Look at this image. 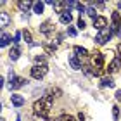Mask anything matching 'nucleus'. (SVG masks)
<instances>
[{"label": "nucleus", "mask_w": 121, "mask_h": 121, "mask_svg": "<svg viewBox=\"0 0 121 121\" xmlns=\"http://www.w3.org/2000/svg\"><path fill=\"white\" fill-rule=\"evenodd\" d=\"M119 66H121V62H119V59L116 57L111 64L107 66V73H114V71H118V69H119Z\"/></svg>", "instance_id": "obj_11"}, {"label": "nucleus", "mask_w": 121, "mask_h": 121, "mask_svg": "<svg viewBox=\"0 0 121 121\" xmlns=\"http://www.w3.org/2000/svg\"><path fill=\"white\" fill-rule=\"evenodd\" d=\"M26 85V80L24 78H21V76H14L12 73H10V88L12 90H17L21 88V86H24Z\"/></svg>", "instance_id": "obj_6"}, {"label": "nucleus", "mask_w": 121, "mask_h": 121, "mask_svg": "<svg viewBox=\"0 0 121 121\" xmlns=\"http://www.w3.org/2000/svg\"><path fill=\"white\" fill-rule=\"evenodd\" d=\"M10 102H12V106H16V107H21L24 104V97L14 93V95H10Z\"/></svg>", "instance_id": "obj_8"}, {"label": "nucleus", "mask_w": 121, "mask_h": 121, "mask_svg": "<svg viewBox=\"0 0 121 121\" xmlns=\"http://www.w3.org/2000/svg\"><path fill=\"white\" fill-rule=\"evenodd\" d=\"M118 59H119V62H121V43L118 45Z\"/></svg>", "instance_id": "obj_30"}, {"label": "nucleus", "mask_w": 121, "mask_h": 121, "mask_svg": "<svg viewBox=\"0 0 121 121\" xmlns=\"http://www.w3.org/2000/svg\"><path fill=\"white\" fill-rule=\"evenodd\" d=\"M69 64H71V68H73V69H83L81 62H80V60L76 59L74 56H71V59H69Z\"/></svg>", "instance_id": "obj_13"}, {"label": "nucleus", "mask_w": 121, "mask_h": 121, "mask_svg": "<svg viewBox=\"0 0 121 121\" xmlns=\"http://www.w3.org/2000/svg\"><path fill=\"white\" fill-rule=\"evenodd\" d=\"M19 36H21V33H16V35H14V43L19 42Z\"/></svg>", "instance_id": "obj_31"}, {"label": "nucleus", "mask_w": 121, "mask_h": 121, "mask_svg": "<svg viewBox=\"0 0 121 121\" xmlns=\"http://www.w3.org/2000/svg\"><path fill=\"white\" fill-rule=\"evenodd\" d=\"M112 118H114V119H119V107H118V106L112 107Z\"/></svg>", "instance_id": "obj_24"}, {"label": "nucleus", "mask_w": 121, "mask_h": 121, "mask_svg": "<svg viewBox=\"0 0 121 121\" xmlns=\"http://www.w3.org/2000/svg\"><path fill=\"white\" fill-rule=\"evenodd\" d=\"M17 7L21 10H28L30 7H33V2H30V0H21V2H17Z\"/></svg>", "instance_id": "obj_14"}, {"label": "nucleus", "mask_w": 121, "mask_h": 121, "mask_svg": "<svg viewBox=\"0 0 121 121\" xmlns=\"http://www.w3.org/2000/svg\"><path fill=\"white\" fill-rule=\"evenodd\" d=\"M76 9L80 10V14H81V12H86V9H85V5H83V4H76Z\"/></svg>", "instance_id": "obj_26"}, {"label": "nucleus", "mask_w": 121, "mask_h": 121, "mask_svg": "<svg viewBox=\"0 0 121 121\" xmlns=\"http://www.w3.org/2000/svg\"><path fill=\"white\" fill-rule=\"evenodd\" d=\"M43 2H35L33 4V10H35V14H42L43 12Z\"/></svg>", "instance_id": "obj_17"}, {"label": "nucleus", "mask_w": 121, "mask_h": 121, "mask_svg": "<svg viewBox=\"0 0 121 121\" xmlns=\"http://www.w3.org/2000/svg\"><path fill=\"white\" fill-rule=\"evenodd\" d=\"M35 121H50V119H47V118H42V116H36V114H35Z\"/></svg>", "instance_id": "obj_28"}, {"label": "nucleus", "mask_w": 121, "mask_h": 121, "mask_svg": "<svg viewBox=\"0 0 121 121\" xmlns=\"http://www.w3.org/2000/svg\"><path fill=\"white\" fill-rule=\"evenodd\" d=\"M59 121H76L73 116H69V114H62V116L59 118Z\"/></svg>", "instance_id": "obj_23"}, {"label": "nucleus", "mask_w": 121, "mask_h": 121, "mask_svg": "<svg viewBox=\"0 0 121 121\" xmlns=\"http://www.w3.org/2000/svg\"><path fill=\"white\" fill-rule=\"evenodd\" d=\"M9 23H10L9 14H7V12H0V26L5 28V26H9Z\"/></svg>", "instance_id": "obj_12"}, {"label": "nucleus", "mask_w": 121, "mask_h": 121, "mask_svg": "<svg viewBox=\"0 0 121 121\" xmlns=\"http://www.w3.org/2000/svg\"><path fill=\"white\" fill-rule=\"evenodd\" d=\"M0 43H2V47H5V45L10 43V36L7 35V33H2V40H0Z\"/></svg>", "instance_id": "obj_19"}, {"label": "nucleus", "mask_w": 121, "mask_h": 121, "mask_svg": "<svg viewBox=\"0 0 121 121\" xmlns=\"http://www.w3.org/2000/svg\"><path fill=\"white\" fill-rule=\"evenodd\" d=\"M17 121H19V119H17Z\"/></svg>", "instance_id": "obj_33"}, {"label": "nucleus", "mask_w": 121, "mask_h": 121, "mask_svg": "<svg viewBox=\"0 0 121 121\" xmlns=\"http://www.w3.org/2000/svg\"><path fill=\"white\" fill-rule=\"evenodd\" d=\"M116 99L121 102V90H118V92H116Z\"/></svg>", "instance_id": "obj_32"}, {"label": "nucleus", "mask_w": 121, "mask_h": 121, "mask_svg": "<svg viewBox=\"0 0 121 121\" xmlns=\"http://www.w3.org/2000/svg\"><path fill=\"white\" fill-rule=\"evenodd\" d=\"M111 36H112V30L111 28H106V30H102V31H99V35H97V43L99 45H104V43H107V40H111Z\"/></svg>", "instance_id": "obj_4"}, {"label": "nucleus", "mask_w": 121, "mask_h": 121, "mask_svg": "<svg viewBox=\"0 0 121 121\" xmlns=\"http://www.w3.org/2000/svg\"><path fill=\"white\" fill-rule=\"evenodd\" d=\"M9 57L12 59V60L19 59V48L17 47H12V48H10V52H9Z\"/></svg>", "instance_id": "obj_18"}, {"label": "nucleus", "mask_w": 121, "mask_h": 121, "mask_svg": "<svg viewBox=\"0 0 121 121\" xmlns=\"http://www.w3.org/2000/svg\"><path fill=\"white\" fill-rule=\"evenodd\" d=\"M47 73H48V66L47 64H35L31 68V76L35 80H42Z\"/></svg>", "instance_id": "obj_2"}, {"label": "nucleus", "mask_w": 121, "mask_h": 121, "mask_svg": "<svg viewBox=\"0 0 121 121\" xmlns=\"http://www.w3.org/2000/svg\"><path fill=\"white\" fill-rule=\"evenodd\" d=\"M35 60H36V64H45V57L43 56H36Z\"/></svg>", "instance_id": "obj_25"}, {"label": "nucleus", "mask_w": 121, "mask_h": 121, "mask_svg": "<svg viewBox=\"0 0 121 121\" xmlns=\"http://www.w3.org/2000/svg\"><path fill=\"white\" fill-rule=\"evenodd\" d=\"M40 31H42V33H45V35H48V33L52 31V24H50V21H45V23L40 26Z\"/></svg>", "instance_id": "obj_15"}, {"label": "nucleus", "mask_w": 121, "mask_h": 121, "mask_svg": "<svg viewBox=\"0 0 121 121\" xmlns=\"http://www.w3.org/2000/svg\"><path fill=\"white\" fill-rule=\"evenodd\" d=\"M78 28L80 30H85V21L81 19V16H80V19H78Z\"/></svg>", "instance_id": "obj_27"}, {"label": "nucleus", "mask_w": 121, "mask_h": 121, "mask_svg": "<svg viewBox=\"0 0 121 121\" xmlns=\"http://www.w3.org/2000/svg\"><path fill=\"white\" fill-rule=\"evenodd\" d=\"M43 48H45L47 54H54L56 52V45H43Z\"/></svg>", "instance_id": "obj_22"}, {"label": "nucleus", "mask_w": 121, "mask_h": 121, "mask_svg": "<svg viewBox=\"0 0 121 121\" xmlns=\"http://www.w3.org/2000/svg\"><path fill=\"white\" fill-rule=\"evenodd\" d=\"M90 60H92L93 69H102V68H104V56H102V52H99V50L92 52Z\"/></svg>", "instance_id": "obj_3"}, {"label": "nucleus", "mask_w": 121, "mask_h": 121, "mask_svg": "<svg viewBox=\"0 0 121 121\" xmlns=\"http://www.w3.org/2000/svg\"><path fill=\"white\" fill-rule=\"evenodd\" d=\"M100 85L102 86H114V80L111 78V76H106V78L100 80Z\"/></svg>", "instance_id": "obj_16"}, {"label": "nucleus", "mask_w": 121, "mask_h": 121, "mask_svg": "<svg viewBox=\"0 0 121 121\" xmlns=\"http://www.w3.org/2000/svg\"><path fill=\"white\" fill-rule=\"evenodd\" d=\"M111 19H112V26H111L112 33H114V35H121V19H119V12H112Z\"/></svg>", "instance_id": "obj_5"}, {"label": "nucleus", "mask_w": 121, "mask_h": 121, "mask_svg": "<svg viewBox=\"0 0 121 121\" xmlns=\"http://www.w3.org/2000/svg\"><path fill=\"white\" fill-rule=\"evenodd\" d=\"M59 19H60V23H62V24H69L71 21H73V16H71V12H69L68 9H66L64 12L59 16Z\"/></svg>", "instance_id": "obj_9"}, {"label": "nucleus", "mask_w": 121, "mask_h": 121, "mask_svg": "<svg viewBox=\"0 0 121 121\" xmlns=\"http://www.w3.org/2000/svg\"><path fill=\"white\" fill-rule=\"evenodd\" d=\"M93 26H95L99 31L106 30L107 28V17H104V16H97V17L93 19Z\"/></svg>", "instance_id": "obj_7"}, {"label": "nucleus", "mask_w": 121, "mask_h": 121, "mask_svg": "<svg viewBox=\"0 0 121 121\" xmlns=\"http://www.w3.org/2000/svg\"><path fill=\"white\" fill-rule=\"evenodd\" d=\"M86 14H88L90 17H93V19L97 17V16H95V9H93V5H92V4L88 5V7H86Z\"/></svg>", "instance_id": "obj_20"}, {"label": "nucleus", "mask_w": 121, "mask_h": 121, "mask_svg": "<svg viewBox=\"0 0 121 121\" xmlns=\"http://www.w3.org/2000/svg\"><path fill=\"white\" fill-rule=\"evenodd\" d=\"M68 33H69L71 36H74V35H76V30H74V28H68Z\"/></svg>", "instance_id": "obj_29"}, {"label": "nucleus", "mask_w": 121, "mask_h": 121, "mask_svg": "<svg viewBox=\"0 0 121 121\" xmlns=\"http://www.w3.org/2000/svg\"><path fill=\"white\" fill-rule=\"evenodd\" d=\"M52 102H54V95H45V97H42L40 100H36L33 104V111H35L36 116L47 118L50 109H52Z\"/></svg>", "instance_id": "obj_1"}, {"label": "nucleus", "mask_w": 121, "mask_h": 121, "mask_svg": "<svg viewBox=\"0 0 121 121\" xmlns=\"http://www.w3.org/2000/svg\"><path fill=\"white\" fill-rule=\"evenodd\" d=\"M23 38L26 40V43H31V42H33V40H31V33H30L28 30H24V31H23Z\"/></svg>", "instance_id": "obj_21"}, {"label": "nucleus", "mask_w": 121, "mask_h": 121, "mask_svg": "<svg viewBox=\"0 0 121 121\" xmlns=\"http://www.w3.org/2000/svg\"><path fill=\"white\" fill-rule=\"evenodd\" d=\"M74 54H76V56H78V57H88V50H86V48L85 47H80V45H76L74 47Z\"/></svg>", "instance_id": "obj_10"}]
</instances>
